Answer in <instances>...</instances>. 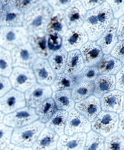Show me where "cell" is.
<instances>
[{
	"label": "cell",
	"instance_id": "6da1fadb",
	"mask_svg": "<svg viewBox=\"0 0 124 150\" xmlns=\"http://www.w3.org/2000/svg\"><path fill=\"white\" fill-rule=\"evenodd\" d=\"M113 19L110 6L104 1L96 8L87 11L82 27L86 32L89 41H96Z\"/></svg>",
	"mask_w": 124,
	"mask_h": 150
},
{
	"label": "cell",
	"instance_id": "7a4b0ae2",
	"mask_svg": "<svg viewBox=\"0 0 124 150\" xmlns=\"http://www.w3.org/2000/svg\"><path fill=\"white\" fill-rule=\"evenodd\" d=\"M54 11L47 1H42L38 6L24 15L23 27L29 36L43 33Z\"/></svg>",
	"mask_w": 124,
	"mask_h": 150
},
{
	"label": "cell",
	"instance_id": "3957f363",
	"mask_svg": "<svg viewBox=\"0 0 124 150\" xmlns=\"http://www.w3.org/2000/svg\"><path fill=\"white\" fill-rule=\"evenodd\" d=\"M45 127L44 123L37 120L25 127L15 128L11 142L17 146L31 148Z\"/></svg>",
	"mask_w": 124,
	"mask_h": 150
},
{
	"label": "cell",
	"instance_id": "277c9868",
	"mask_svg": "<svg viewBox=\"0 0 124 150\" xmlns=\"http://www.w3.org/2000/svg\"><path fill=\"white\" fill-rule=\"evenodd\" d=\"M29 37L23 26L0 27V46L9 51L28 43Z\"/></svg>",
	"mask_w": 124,
	"mask_h": 150
},
{
	"label": "cell",
	"instance_id": "5b68a950",
	"mask_svg": "<svg viewBox=\"0 0 124 150\" xmlns=\"http://www.w3.org/2000/svg\"><path fill=\"white\" fill-rule=\"evenodd\" d=\"M118 120V114L101 111L91 122V129L93 132L106 138L117 132Z\"/></svg>",
	"mask_w": 124,
	"mask_h": 150
},
{
	"label": "cell",
	"instance_id": "8992f818",
	"mask_svg": "<svg viewBox=\"0 0 124 150\" xmlns=\"http://www.w3.org/2000/svg\"><path fill=\"white\" fill-rule=\"evenodd\" d=\"M9 81L13 89L25 93L37 83L32 69L14 67L9 76Z\"/></svg>",
	"mask_w": 124,
	"mask_h": 150
},
{
	"label": "cell",
	"instance_id": "52a82bcc",
	"mask_svg": "<svg viewBox=\"0 0 124 150\" xmlns=\"http://www.w3.org/2000/svg\"><path fill=\"white\" fill-rule=\"evenodd\" d=\"M39 120L34 108L25 107L4 116L3 123L13 129L21 128Z\"/></svg>",
	"mask_w": 124,
	"mask_h": 150
},
{
	"label": "cell",
	"instance_id": "ba28073f",
	"mask_svg": "<svg viewBox=\"0 0 124 150\" xmlns=\"http://www.w3.org/2000/svg\"><path fill=\"white\" fill-rule=\"evenodd\" d=\"M11 54L13 67L32 69L38 59L29 42L13 49Z\"/></svg>",
	"mask_w": 124,
	"mask_h": 150
},
{
	"label": "cell",
	"instance_id": "9c48e42d",
	"mask_svg": "<svg viewBox=\"0 0 124 150\" xmlns=\"http://www.w3.org/2000/svg\"><path fill=\"white\" fill-rule=\"evenodd\" d=\"M91 130V123L73 108L68 112L64 134L68 136L76 133L87 134Z\"/></svg>",
	"mask_w": 124,
	"mask_h": 150
},
{
	"label": "cell",
	"instance_id": "30bf717a",
	"mask_svg": "<svg viewBox=\"0 0 124 150\" xmlns=\"http://www.w3.org/2000/svg\"><path fill=\"white\" fill-rule=\"evenodd\" d=\"M88 40V34L83 27L69 29L62 37V47L67 52L79 50Z\"/></svg>",
	"mask_w": 124,
	"mask_h": 150
},
{
	"label": "cell",
	"instance_id": "8fae6325",
	"mask_svg": "<svg viewBox=\"0 0 124 150\" xmlns=\"http://www.w3.org/2000/svg\"><path fill=\"white\" fill-rule=\"evenodd\" d=\"M24 93L15 89H11L0 98V112L9 114L26 107Z\"/></svg>",
	"mask_w": 124,
	"mask_h": 150
},
{
	"label": "cell",
	"instance_id": "7c38bea8",
	"mask_svg": "<svg viewBox=\"0 0 124 150\" xmlns=\"http://www.w3.org/2000/svg\"><path fill=\"white\" fill-rule=\"evenodd\" d=\"M52 93L50 86L37 83L24 93L26 105L35 109L43 102L52 98Z\"/></svg>",
	"mask_w": 124,
	"mask_h": 150
},
{
	"label": "cell",
	"instance_id": "4fadbf2b",
	"mask_svg": "<svg viewBox=\"0 0 124 150\" xmlns=\"http://www.w3.org/2000/svg\"><path fill=\"white\" fill-rule=\"evenodd\" d=\"M37 83L50 86L53 82L57 74L50 66L48 60L38 58L32 68Z\"/></svg>",
	"mask_w": 124,
	"mask_h": 150
},
{
	"label": "cell",
	"instance_id": "5bb4252c",
	"mask_svg": "<svg viewBox=\"0 0 124 150\" xmlns=\"http://www.w3.org/2000/svg\"><path fill=\"white\" fill-rule=\"evenodd\" d=\"M74 109L91 123L102 111L100 98L91 96L83 101L76 103Z\"/></svg>",
	"mask_w": 124,
	"mask_h": 150
},
{
	"label": "cell",
	"instance_id": "9a60e30c",
	"mask_svg": "<svg viewBox=\"0 0 124 150\" xmlns=\"http://www.w3.org/2000/svg\"><path fill=\"white\" fill-rule=\"evenodd\" d=\"M64 13L68 29L83 26L87 11L83 6L81 1H74Z\"/></svg>",
	"mask_w": 124,
	"mask_h": 150
},
{
	"label": "cell",
	"instance_id": "2e32d148",
	"mask_svg": "<svg viewBox=\"0 0 124 150\" xmlns=\"http://www.w3.org/2000/svg\"><path fill=\"white\" fill-rule=\"evenodd\" d=\"M124 93L114 90L104 94L100 98L102 111L119 114L123 111Z\"/></svg>",
	"mask_w": 124,
	"mask_h": 150
},
{
	"label": "cell",
	"instance_id": "e0dca14e",
	"mask_svg": "<svg viewBox=\"0 0 124 150\" xmlns=\"http://www.w3.org/2000/svg\"><path fill=\"white\" fill-rule=\"evenodd\" d=\"M118 20L114 19L111 24L99 38L96 43L100 47L104 55L110 54L113 48L118 42L117 35Z\"/></svg>",
	"mask_w": 124,
	"mask_h": 150
},
{
	"label": "cell",
	"instance_id": "ac0fdd59",
	"mask_svg": "<svg viewBox=\"0 0 124 150\" xmlns=\"http://www.w3.org/2000/svg\"><path fill=\"white\" fill-rule=\"evenodd\" d=\"M85 66L97 67L104 56V54L96 41H88L79 49Z\"/></svg>",
	"mask_w": 124,
	"mask_h": 150
},
{
	"label": "cell",
	"instance_id": "d6986e66",
	"mask_svg": "<svg viewBox=\"0 0 124 150\" xmlns=\"http://www.w3.org/2000/svg\"><path fill=\"white\" fill-rule=\"evenodd\" d=\"M24 14L9 3L3 6L0 27H21L23 26Z\"/></svg>",
	"mask_w": 124,
	"mask_h": 150
},
{
	"label": "cell",
	"instance_id": "ffe728a7",
	"mask_svg": "<svg viewBox=\"0 0 124 150\" xmlns=\"http://www.w3.org/2000/svg\"><path fill=\"white\" fill-rule=\"evenodd\" d=\"M87 134L76 133L71 136L63 134L59 138L57 150H84Z\"/></svg>",
	"mask_w": 124,
	"mask_h": 150
},
{
	"label": "cell",
	"instance_id": "44dd1931",
	"mask_svg": "<svg viewBox=\"0 0 124 150\" xmlns=\"http://www.w3.org/2000/svg\"><path fill=\"white\" fill-rule=\"evenodd\" d=\"M59 136L50 129L45 127L36 142L33 144V150L57 149Z\"/></svg>",
	"mask_w": 124,
	"mask_h": 150
},
{
	"label": "cell",
	"instance_id": "7402d4cb",
	"mask_svg": "<svg viewBox=\"0 0 124 150\" xmlns=\"http://www.w3.org/2000/svg\"><path fill=\"white\" fill-rule=\"evenodd\" d=\"M28 42L39 59L47 60L52 54L48 46L47 34L44 32L29 36Z\"/></svg>",
	"mask_w": 124,
	"mask_h": 150
},
{
	"label": "cell",
	"instance_id": "603a6c76",
	"mask_svg": "<svg viewBox=\"0 0 124 150\" xmlns=\"http://www.w3.org/2000/svg\"><path fill=\"white\" fill-rule=\"evenodd\" d=\"M64 11H54L45 28L46 34H57L63 37L68 30Z\"/></svg>",
	"mask_w": 124,
	"mask_h": 150
},
{
	"label": "cell",
	"instance_id": "cb8c5ba5",
	"mask_svg": "<svg viewBox=\"0 0 124 150\" xmlns=\"http://www.w3.org/2000/svg\"><path fill=\"white\" fill-rule=\"evenodd\" d=\"M84 67L85 64L79 50L68 52L64 74L72 78H75Z\"/></svg>",
	"mask_w": 124,
	"mask_h": 150
},
{
	"label": "cell",
	"instance_id": "d4e9b609",
	"mask_svg": "<svg viewBox=\"0 0 124 150\" xmlns=\"http://www.w3.org/2000/svg\"><path fill=\"white\" fill-rule=\"evenodd\" d=\"M94 91L93 96L100 98L104 94L116 89L115 76L99 75L94 81Z\"/></svg>",
	"mask_w": 124,
	"mask_h": 150
},
{
	"label": "cell",
	"instance_id": "484cf974",
	"mask_svg": "<svg viewBox=\"0 0 124 150\" xmlns=\"http://www.w3.org/2000/svg\"><path fill=\"white\" fill-rule=\"evenodd\" d=\"M123 64L111 54L104 55L102 59L97 66L99 75L114 76L122 67Z\"/></svg>",
	"mask_w": 124,
	"mask_h": 150
},
{
	"label": "cell",
	"instance_id": "4316f807",
	"mask_svg": "<svg viewBox=\"0 0 124 150\" xmlns=\"http://www.w3.org/2000/svg\"><path fill=\"white\" fill-rule=\"evenodd\" d=\"M68 112L63 110H58L55 113L52 118L45 125L46 128L57 133L59 137L64 134Z\"/></svg>",
	"mask_w": 124,
	"mask_h": 150
},
{
	"label": "cell",
	"instance_id": "83f0119b",
	"mask_svg": "<svg viewBox=\"0 0 124 150\" xmlns=\"http://www.w3.org/2000/svg\"><path fill=\"white\" fill-rule=\"evenodd\" d=\"M52 97L58 110L69 112L75 106V102L73 100L70 90L54 92Z\"/></svg>",
	"mask_w": 124,
	"mask_h": 150
},
{
	"label": "cell",
	"instance_id": "f1b7e54d",
	"mask_svg": "<svg viewBox=\"0 0 124 150\" xmlns=\"http://www.w3.org/2000/svg\"><path fill=\"white\" fill-rule=\"evenodd\" d=\"M68 52L62 47L52 52L48 59L50 66L56 74L64 73Z\"/></svg>",
	"mask_w": 124,
	"mask_h": 150
},
{
	"label": "cell",
	"instance_id": "f546056e",
	"mask_svg": "<svg viewBox=\"0 0 124 150\" xmlns=\"http://www.w3.org/2000/svg\"><path fill=\"white\" fill-rule=\"evenodd\" d=\"M94 82H84L76 84L71 90V96L74 102L78 103L93 96Z\"/></svg>",
	"mask_w": 124,
	"mask_h": 150
},
{
	"label": "cell",
	"instance_id": "4dcf8cb0",
	"mask_svg": "<svg viewBox=\"0 0 124 150\" xmlns=\"http://www.w3.org/2000/svg\"><path fill=\"white\" fill-rule=\"evenodd\" d=\"M36 113L39 117V121L43 123H46L52 118L58 110L55 103L50 98L35 108Z\"/></svg>",
	"mask_w": 124,
	"mask_h": 150
},
{
	"label": "cell",
	"instance_id": "1f68e13d",
	"mask_svg": "<svg viewBox=\"0 0 124 150\" xmlns=\"http://www.w3.org/2000/svg\"><path fill=\"white\" fill-rule=\"evenodd\" d=\"M76 86L74 79L69 77L64 73L57 74L53 82L52 83L50 87L53 92L62 91H68L71 90Z\"/></svg>",
	"mask_w": 124,
	"mask_h": 150
},
{
	"label": "cell",
	"instance_id": "d6a6232c",
	"mask_svg": "<svg viewBox=\"0 0 124 150\" xmlns=\"http://www.w3.org/2000/svg\"><path fill=\"white\" fill-rule=\"evenodd\" d=\"M11 52L0 46V75L8 77L13 71Z\"/></svg>",
	"mask_w": 124,
	"mask_h": 150
},
{
	"label": "cell",
	"instance_id": "836d02e7",
	"mask_svg": "<svg viewBox=\"0 0 124 150\" xmlns=\"http://www.w3.org/2000/svg\"><path fill=\"white\" fill-rule=\"evenodd\" d=\"M105 138L91 130L87 133L84 150H104Z\"/></svg>",
	"mask_w": 124,
	"mask_h": 150
},
{
	"label": "cell",
	"instance_id": "e575fe53",
	"mask_svg": "<svg viewBox=\"0 0 124 150\" xmlns=\"http://www.w3.org/2000/svg\"><path fill=\"white\" fill-rule=\"evenodd\" d=\"M104 150H124V138L117 132L105 138Z\"/></svg>",
	"mask_w": 124,
	"mask_h": 150
},
{
	"label": "cell",
	"instance_id": "d590c367",
	"mask_svg": "<svg viewBox=\"0 0 124 150\" xmlns=\"http://www.w3.org/2000/svg\"><path fill=\"white\" fill-rule=\"evenodd\" d=\"M99 76V73L97 67L85 66L74 79L77 84L84 82H94Z\"/></svg>",
	"mask_w": 124,
	"mask_h": 150
},
{
	"label": "cell",
	"instance_id": "8d00e7d4",
	"mask_svg": "<svg viewBox=\"0 0 124 150\" xmlns=\"http://www.w3.org/2000/svg\"><path fill=\"white\" fill-rule=\"evenodd\" d=\"M13 128L0 123V150L6 148L11 143Z\"/></svg>",
	"mask_w": 124,
	"mask_h": 150
},
{
	"label": "cell",
	"instance_id": "74e56055",
	"mask_svg": "<svg viewBox=\"0 0 124 150\" xmlns=\"http://www.w3.org/2000/svg\"><path fill=\"white\" fill-rule=\"evenodd\" d=\"M42 1H10L13 6L24 15L27 14Z\"/></svg>",
	"mask_w": 124,
	"mask_h": 150
},
{
	"label": "cell",
	"instance_id": "f35d334b",
	"mask_svg": "<svg viewBox=\"0 0 124 150\" xmlns=\"http://www.w3.org/2000/svg\"><path fill=\"white\" fill-rule=\"evenodd\" d=\"M48 48L52 52L62 47V37L57 34H47Z\"/></svg>",
	"mask_w": 124,
	"mask_h": 150
},
{
	"label": "cell",
	"instance_id": "ab89813d",
	"mask_svg": "<svg viewBox=\"0 0 124 150\" xmlns=\"http://www.w3.org/2000/svg\"><path fill=\"white\" fill-rule=\"evenodd\" d=\"M110 6L113 18L118 19L124 15V1H107Z\"/></svg>",
	"mask_w": 124,
	"mask_h": 150
},
{
	"label": "cell",
	"instance_id": "60d3db41",
	"mask_svg": "<svg viewBox=\"0 0 124 150\" xmlns=\"http://www.w3.org/2000/svg\"><path fill=\"white\" fill-rule=\"evenodd\" d=\"M110 54L120 61L124 66V41H118L112 50Z\"/></svg>",
	"mask_w": 124,
	"mask_h": 150
},
{
	"label": "cell",
	"instance_id": "b9f144b4",
	"mask_svg": "<svg viewBox=\"0 0 124 150\" xmlns=\"http://www.w3.org/2000/svg\"><path fill=\"white\" fill-rule=\"evenodd\" d=\"M74 1H48L54 11H64L67 9Z\"/></svg>",
	"mask_w": 124,
	"mask_h": 150
},
{
	"label": "cell",
	"instance_id": "7bdbcfd3",
	"mask_svg": "<svg viewBox=\"0 0 124 150\" xmlns=\"http://www.w3.org/2000/svg\"><path fill=\"white\" fill-rule=\"evenodd\" d=\"M12 89L9 79L0 75V98Z\"/></svg>",
	"mask_w": 124,
	"mask_h": 150
},
{
	"label": "cell",
	"instance_id": "ee69618b",
	"mask_svg": "<svg viewBox=\"0 0 124 150\" xmlns=\"http://www.w3.org/2000/svg\"><path fill=\"white\" fill-rule=\"evenodd\" d=\"M116 89L124 93V66L116 74Z\"/></svg>",
	"mask_w": 124,
	"mask_h": 150
},
{
	"label": "cell",
	"instance_id": "f6af8a7d",
	"mask_svg": "<svg viewBox=\"0 0 124 150\" xmlns=\"http://www.w3.org/2000/svg\"><path fill=\"white\" fill-rule=\"evenodd\" d=\"M118 20L117 35L118 41H124V15Z\"/></svg>",
	"mask_w": 124,
	"mask_h": 150
},
{
	"label": "cell",
	"instance_id": "bcb514c9",
	"mask_svg": "<svg viewBox=\"0 0 124 150\" xmlns=\"http://www.w3.org/2000/svg\"><path fill=\"white\" fill-rule=\"evenodd\" d=\"M104 1H81V4L86 11H90L100 6Z\"/></svg>",
	"mask_w": 124,
	"mask_h": 150
},
{
	"label": "cell",
	"instance_id": "7dc6e473",
	"mask_svg": "<svg viewBox=\"0 0 124 150\" xmlns=\"http://www.w3.org/2000/svg\"><path fill=\"white\" fill-rule=\"evenodd\" d=\"M119 120L117 132L124 138V110L118 114Z\"/></svg>",
	"mask_w": 124,
	"mask_h": 150
},
{
	"label": "cell",
	"instance_id": "c3c4849f",
	"mask_svg": "<svg viewBox=\"0 0 124 150\" xmlns=\"http://www.w3.org/2000/svg\"><path fill=\"white\" fill-rule=\"evenodd\" d=\"M3 150H33L32 148H27V147H23V146H19L15 145V144L10 143L9 145L4 148Z\"/></svg>",
	"mask_w": 124,
	"mask_h": 150
},
{
	"label": "cell",
	"instance_id": "681fc988",
	"mask_svg": "<svg viewBox=\"0 0 124 150\" xmlns=\"http://www.w3.org/2000/svg\"><path fill=\"white\" fill-rule=\"evenodd\" d=\"M4 117V114L1 112H0V123H1L3 122V119Z\"/></svg>",
	"mask_w": 124,
	"mask_h": 150
},
{
	"label": "cell",
	"instance_id": "f907efd6",
	"mask_svg": "<svg viewBox=\"0 0 124 150\" xmlns=\"http://www.w3.org/2000/svg\"><path fill=\"white\" fill-rule=\"evenodd\" d=\"M3 5L1 3V1H0V19H1V18L2 12H3Z\"/></svg>",
	"mask_w": 124,
	"mask_h": 150
},
{
	"label": "cell",
	"instance_id": "816d5d0a",
	"mask_svg": "<svg viewBox=\"0 0 124 150\" xmlns=\"http://www.w3.org/2000/svg\"><path fill=\"white\" fill-rule=\"evenodd\" d=\"M123 110H124V100H123Z\"/></svg>",
	"mask_w": 124,
	"mask_h": 150
},
{
	"label": "cell",
	"instance_id": "f5cc1de1",
	"mask_svg": "<svg viewBox=\"0 0 124 150\" xmlns=\"http://www.w3.org/2000/svg\"><path fill=\"white\" fill-rule=\"evenodd\" d=\"M55 150H57V149H55Z\"/></svg>",
	"mask_w": 124,
	"mask_h": 150
}]
</instances>
